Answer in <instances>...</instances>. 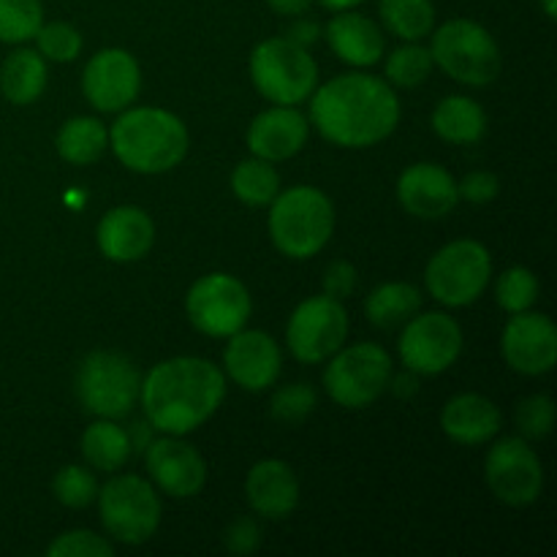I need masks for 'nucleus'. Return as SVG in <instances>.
<instances>
[{"instance_id":"f257e3e1","label":"nucleus","mask_w":557,"mask_h":557,"mask_svg":"<svg viewBox=\"0 0 557 557\" xmlns=\"http://www.w3.org/2000/svg\"><path fill=\"white\" fill-rule=\"evenodd\" d=\"M308 101L315 131L330 145L346 150L381 145L400 123V101L389 82L362 71L324 82Z\"/></svg>"},{"instance_id":"f03ea898","label":"nucleus","mask_w":557,"mask_h":557,"mask_svg":"<svg viewBox=\"0 0 557 557\" xmlns=\"http://www.w3.org/2000/svg\"><path fill=\"white\" fill-rule=\"evenodd\" d=\"M226 397V373L205 357L158 362L141 379L139 403L152 430L188 435L210 422Z\"/></svg>"},{"instance_id":"7ed1b4c3","label":"nucleus","mask_w":557,"mask_h":557,"mask_svg":"<svg viewBox=\"0 0 557 557\" xmlns=\"http://www.w3.org/2000/svg\"><path fill=\"white\" fill-rule=\"evenodd\" d=\"M109 147L128 172L163 174L185 161L188 128L174 112L161 107H128L109 128Z\"/></svg>"},{"instance_id":"20e7f679","label":"nucleus","mask_w":557,"mask_h":557,"mask_svg":"<svg viewBox=\"0 0 557 557\" xmlns=\"http://www.w3.org/2000/svg\"><path fill=\"white\" fill-rule=\"evenodd\" d=\"M335 205L313 185L277 190L270 201V239L286 259H313L326 248L335 232Z\"/></svg>"},{"instance_id":"39448f33","label":"nucleus","mask_w":557,"mask_h":557,"mask_svg":"<svg viewBox=\"0 0 557 557\" xmlns=\"http://www.w3.org/2000/svg\"><path fill=\"white\" fill-rule=\"evenodd\" d=\"M430 58L449 79L466 87L493 85L500 74V65H504L500 47L493 33L479 22L466 20V16L444 22L433 33Z\"/></svg>"},{"instance_id":"423d86ee","label":"nucleus","mask_w":557,"mask_h":557,"mask_svg":"<svg viewBox=\"0 0 557 557\" xmlns=\"http://www.w3.org/2000/svg\"><path fill=\"white\" fill-rule=\"evenodd\" d=\"M248 69L256 90L281 107H299L319 87V63L288 36H272L256 44Z\"/></svg>"},{"instance_id":"0eeeda50","label":"nucleus","mask_w":557,"mask_h":557,"mask_svg":"<svg viewBox=\"0 0 557 557\" xmlns=\"http://www.w3.org/2000/svg\"><path fill=\"white\" fill-rule=\"evenodd\" d=\"M101 525L117 544L139 547L161 528L163 506L156 487L136 473H120L98 487Z\"/></svg>"},{"instance_id":"6e6552de","label":"nucleus","mask_w":557,"mask_h":557,"mask_svg":"<svg viewBox=\"0 0 557 557\" xmlns=\"http://www.w3.org/2000/svg\"><path fill=\"white\" fill-rule=\"evenodd\" d=\"M493 281V253L479 239H455L435 250L424 270L430 297L444 308H468Z\"/></svg>"},{"instance_id":"1a4fd4ad","label":"nucleus","mask_w":557,"mask_h":557,"mask_svg":"<svg viewBox=\"0 0 557 557\" xmlns=\"http://www.w3.org/2000/svg\"><path fill=\"white\" fill-rule=\"evenodd\" d=\"M141 373L125 354L90 351L76 370V397L98 419H123L139 406Z\"/></svg>"},{"instance_id":"9d476101","label":"nucleus","mask_w":557,"mask_h":557,"mask_svg":"<svg viewBox=\"0 0 557 557\" xmlns=\"http://www.w3.org/2000/svg\"><path fill=\"white\" fill-rule=\"evenodd\" d=\"M392 379V357L379 343H357L330 357L324 370V389L341 408L362 411L370 408Z\"/></svg>"},{"instance_id":"9b49d317","label":"nucleus","mask_w":557,"mask_h":557,"mask_svg":"<svg viewBox=\"0 0 557 557\" xmlns=\"http://www.w3.org/2000/svg\"><path fill=\"white\" fill-rule=\"evenodd\" d=\"M188 319L201 335L232 337L248 324L253 313V299L248 286L228 272H210L188 288L185 297Z\"/></svg>"},{"instance_id":"f8f14e48","label":"nucleus","mask_w":557,"mask_h":557,"mask_svg":"<svg viewBox=\"0 0 557 557\" xmlns=\"http://www.w3.org/2000/svg\"><path fill=\"white\" fill-rule=\"evenodd\" d=\"M348 337V313L341 299L326 294L308 297L294 308L286 324V346L292 357L302 364L326 362L341 351Z\"/></svg>"},{"instance_id":"ddd939ff","label":"nucleus","mask_w":557,"mask_h":557,"mask_svg":"<svg viewBox=\"0 0 557 557\" xmlns=\"http://www.w3.org/2000/svg\"><path fill=\"white\" fill-rule=\"evenodd\" d=\"M484 482L490 493L506 506L536 504L544 490V468L536 449L520 435L500 438L484 457Z\"/></svg>"},{"instance_id":"4468645a","label":"nucleus","mask_w":557,"mask_h":557,"mask_svg":"<svg viewBox=\"0 0 557 557\" xmlns=\"http://www.w3.org/2000/svg\"><path fill=\"white\" fill-rule=\"evenodd\" d=\"M397 354L403 368L417 375H441L460 359L462 326L446 313H417L408 319Z\"/></svg>"},{"instance_id":"2eb2a0df","label":"nucleus","mask_w":557,"mask_h":557,"mask_svg":"<svg viewBox=\"0 0 557 557\" xmlns=\"http://www.w3.org/2000/svg\"><path fill=\"white\" fill-rule=\"evenodd\" d=\"M141 69L128 49L109 47L92 54L82 71V92L101 114H117L139 98Z\"/></svg>"},{"instance_id":"dca6fc26","label":"nucleus","mask_w":557,"mask_h":557,"mask_svg":"<svg viewBox=\"0 0 557 557\" xmlns=\"http://www.w3.org/2000/svg\"><path fill=\"white\" fill-rule=\"evenodd\" d=\"M145 466L156 487L169 498H196L210 476L201 451L183 435L152 441L145 451Z\"/></svg>"},{"instance_id":"f3484780","label":"nucleus","mask_w":557,"mask_h":557,"mask_svg":"<svg viewBox=\"0 0 557 557\" xmlns=\"http://www.w3.org/2000/svg\"><path fill=\"white\" fill-rule=\"evenodd\" d=\"M500 354L520 375H544L557 364V326L549 315L515 313L500 335Z\"/></svg>"},{"instance_id":"a211bd4d","label":"nucleus","mask_w":557,"mask_h":557,"mask_svg":"<svg viewBox=\"0 0 557 557\" xmlns=\"http://www.w3.org/2000/svg\"><path fill=\"white\" fill-rule=\"evenodd\" d=\"M223 373L245 392H264L277 381L283 370L281 346L261 330H239L226 337Z\"/></svg>"},{"instance_id":"6ab92c4d","label":"nucleus","mask_w":557,"mask_h":557,"mask_svg":"<svg viewBox=\"0 0 557 557\" xmlns=\"http://www.w3.org/2000/svg\"><path fill=\"white\" fill-rule=\"evenodd\" d=\"M308 136L310 123L297 107L272 103L270 109L256 114L253 123L248 125L245 145H248L250 156L261 158V161L281 163L299 156L302 147L308 145Z\"/></svg>"},{"instance_id":"aec40b11","label":"nucleus","mask_w":557,"mask_h":557,"mask_svg":"<svg viewBox=\"0 0 557 557\" xmlns=\"http://www.w3.org/2000/svg\"><path fill=\"white\" fill-rule=\"evenodd\" d=\"M395 190L403 210L422 221L446 218L460 201L457 180L441 163H413L397 177Z\"/></svg>"},{"instance_id":"412c9836","label":"nucleus","mask_w":557,"mask_h":557,"mask_svg":"<svg viewBox=\"0 0 557 557\" xmlns=\"http://www.w3.org/2000/svg\"><path fill=\"white\" fill-rule=\"evenodd\" d=\"M96 243L103 259L114 261V264H134V261L145 259L152 250L156 223H152V218L141 207H112L98 221Z\"/></svg>"},{"instance_id":"4be33fe9","label":"nucleus","mask_w":557,"mask_h":557,"mask_svg":"<svg viewBox=\"0 0 557 557\" xmlns=\"http://www.w3.org/2000/svg\"><path fill=\"white\" fill-rule=\"evenodd\" d=\"M248 506L264 520H286L299 506L297 471L286 460H261L245 476Z\"/></svg>"},{"instance_id":"5701e85b","label":"nucleus","mask_w":557,"mask_h":557,"mask_svg":"<svg viewBox=\"0 0 557 557\" xmlns=\"http://www.w3.org/2000/svg\"><path fill=\"white\" fill-rule=\"evenodd\" d=\"M504 428V413L479 392L455 395L441 411V430L460 446H484Z\"/></svg>"},{"instance_id":"b1692460","label":"nucleus","mask_w":557,"mask_h":557,"mask_svg":"<svg viewBox=\"0 0 557 557\" xmlns=\"http://www.w3.org/2000/svg\"><path fill=\"white\" fill-rule=\"evenodd\" d=\"M324 36L332 52L351 69H370L384 58V30L379 27V22L357 14L354 9L335 11V16L326 22Z\"/></svg>"},{"instance_id":"393cba45","label":"nucleus","mask_w":557,"mask_h":557,"mask_svg":"<svg viewBox=\"0 0 557 557\" xmlns=\"http://www.w3.org/2000/svg\"><path fill=\"white\" fill-rule=\"evenodd\" d=\"M47 60L38 49H14L0 65V92L14 107H30L47 90Z\"/></svg>"},{"instance_id":"a878e982","label":"nucleus","mask_w":557,"mask_h":557,"mask_svg":"<svg viewBox=\"0 0 557 557\" xmlns=\"http://www.w3.org/2000/svg\"><path fill=\"white\" fill-rule=\"evenodd\" d=\"M433 131L449 145H479L487 134V112L468 96H446L433 109Z\"/></svg>"},{"instance_id":"bb28decb","label":"nucleus","mask_w":557,"mask_h":557,"mask_svg":"<svg viewBox=\"0 0 557 557\" xmlns=\"http://www.w3.org/2000/svg\"><path fill=\"white\" fill-rule=\"evenodd\" d=\"M82 457L92 471L114 473L131 460V441L128 430L120 428L117 419H96L90 428L82 433L79 441Z\"/></svg>"},{"instance_id":"cd10ccee","label":"nucleus","mask_w":557,"mask_h":557,"mask_svg":"<svg viewBox=\"0 0 557 557\" xmlns=\"http://www.w3.org/2000/svg\"><path fill=\"white\" fill-rule=\"evenodd\" d=\"M422 292L411 283H381L364 299V315L379 330H395L422 310Z\"/></svg>"},{"instance_id":"c85d7f7f","label":"nucleus","mask_w":557,"mask_h":557,"mask_svg":"<svg viewBox=\"0 0 557 557\" xmlns=\"http://www.w3.org/2000/svg\"><path fill=\"white\" fill-rule=\"evenodd\" d=\"M58 156L65 163H74V166H90V163L101 161L103 152L109 147V131L103 128V123L98 117H71L60 125L58 139Z\"/></svg>"},{"instance_id":"c756f323","label":"nucleus","mask_w":557,"mask_h":557,"mask_svg":"<svg viewBox=\"0 0 557 557\" xmlns=\"http://www.w3.org/2000/svg\"><path fill=\"white\" fill-rule=\"evenodd\" d=\"M379 14L386 30L403 41H422L435 30L433 0H379Z\"/></svg>"},{"instance_id":"7c9ffc66","label":"nucleus","mask_w":557,"mask_h":557,"mask_svg":"<svg viewBox=\"0 0 557 557\" xmlns=\"http://www.w3.org/2000/svg\"><path fill=\"white\" fill-rule=\"evenodd\" d=\"M281 190V174L275 172L270 161L248 158L239 161L232 172V194L248 207H270Z\"/></svg>"},{"instance_id":"2f4dec72","label":"nucleus","mask_w":557,"mask_h":557,"mask_svg":"<svg viewBox=\"0 0 557 557\" xmlns=\"http://www.w3.org/2000/svg\"><path fill=\"white\" fill-rule=\"evenodd\" d=\"M386 82L392 87H403V90H413V87L424 85L433 74V58L430 49L422 47L419 41H406V47L395 49L386 58Z\"/></svg>"},{"instance_id":"473e14b6","label":"nucleus","mask_w":557,"mask_h":557,"mask_svg":"<svg viewBox=\"0 0 557 557\" xmlns=\"http://www.w3.org/2000/svg\"><path fill=\"white\" fill-rule=\"evenodd\" d=\"M44 25V0H0V41L25 44Z\"/></svg>"},{"instance_id":"72a5a7b5","label":"nucleus","mask_w":557,"mask_h":557,"mask_svg":"<svg viewBox=\"0 0 557 557\" xmlns=\"http://www.w3.org/2000/svg\"><path fill=\"white\" fill-rule=\"evenodd\" d=\"M539 292H542L539 277L528 267H509L495 281V299H498L500 310H506L509 315L533 310Z\"/></svg>"},{"instance_id":"f704fd0d","label":"nucleus","mask_w":557,"mask_h":557,"mask_svg":"<svg viewBox=\"0 0 557 557\" xmlns=\"http://www.w3.org/2000/svg\"><path fill=\"white\" fill-rule=\"evenodd\" d=\"M52 495L69 509H87L98 498V479L90 468L65 466L52 479Z\"/></svg>"},{"instance_id":"c9c22d12","label":"nucleus","mask_w":557,"mask_h":557,"mask_svg":"<svg viewBox=\"0 0 557 557\" xmlns=\"http://www.w3.org/2000/svg\"><path fill=\"white\" fill-rule=\"evenodd\" d=\"M33 38L38 54L52 63H74L82 52V33L69 22H44Z\"/></svg>"},{"instance_id":"e433bc0d","label":"nucleus","mask_w":557,"mask_h":557,"mask_svg":"<svg viewBox=\"0 0 557 557\" xmlns=\"http://www.w3.org/2000/svg\"><path fill=\"white\" fill-rule=\"evenodd\" d=\"M315 406H319V395H315L313 386L286 384L272 395L270 417L275 419V422L294 428V424H302L305 419L315 411Z\"/></svg>"},{"instance_id":"4c0bfd02","label":"nucleus","mask_w":557,"mask_h":557,"mask_svg":"<svg viewBox=\"0 0 557 557\" xmlns=\"http://www.w3.org/2000/svg\"><path fill=\"white\" fill-rule=\"evenodd\" d=\"M515 424L520 430V438L542 441L555 428V400L549 395H531L517 406Z\"/></svg>"},{"instance_id":"58836bf2","label":"nucleus","mask_w":557,"mask_h":557,"mask_svg":"<svg viewBox=\"0 0 557 557\" xmlns=\"http://www.w3.org/2000/svg\"><path fill=\"white\" fill-rule=\"evenodd\" d=\"M114 544L92 531H69L47 547V557H112Z\"/></svg>"},{"instance_id":"ea45409f","label":"nucleus","mask_w":557,"mask_h":557,"mask_svg":"<svg viewBox=\"0 0 557 557\" xmlns=\"http://www.w3.org/2000/svg\"><path fill=\"white\" fill-rule=\"evenodd\" d=\"M261 525L253 517H239L223 531V547L232 555H253L261 547Z\"/></svg>"},{"instance_id":"a19ab883","label":"nucleus","mask_w":557,"mask_h":557,"mask_svg":"<svg viewBox=\"0 0 557 557\" xmlns=\"http://www.w3.org/2000/svg\"><path fill=\"white\" fill-rule=\"evenodd\" d=\"M457 194L468 205H490L493 199H498L500 180L493 172H471L457 183Z\"/></svg>"},{"instance_id":"79ce46f5","label":"nucleus","mask_w":557,"mask_h":557,"mask_svg":"<svg viewBox=\"0 0 557 557\" xmlns=\"http://www.w3.org/2000/svg\"><path fill=\"white\" fill-rule=\"evenodd\" d=\"M359 283V272L351 261L346 259H335L324 272V294L332 299H346L357 292Z\"/></svg>"},{"instance_id":"37998d69","label":"nucleus","mask_w":557,"mask_h":557,"mask_svg":"<svg viewBox=\"0 0 557 557\" xmlns=\"http://www.w3.org/2000/svg\"><path fill=\"white\" fill-rule=\"evenodd\" d=\"M319 33L321 30H319V25H315V22L299 20V16H297V22H294L292 30H288V38H292V41H297L299 47L308 49L310 44L319 41Z\"/></svg>"},{"instance_id":"c03bdc74","label":"nucleus","mask_w":557,"mask_h":557,"mask_svg":"<svg viewBox=\"0 0 557 557\" xmlns=\"http://www.w3.org/2000/svg\"><path fill=\"white\" fill-rule=\"evenodd\" d=\"M128 441H131V451H134V455H145L147 451V446L152 444V424L147 422H136V424H131V430H128Z\"/></svg>"},{"instance_id":"a18cd8bd","label":"nucleus","mask_w":557,"mask_h":557,"mask_svg":"<svg viewBox=\"0 0 557 557\" xmlns=\"http://www.w3.org/2000/svg\"><path fill=\"white\" fill-rule=\"evenodd\" d=\"M389 389L395 392L397 397H413L419 392V375L411 373V370H406V373H400V375L392 373Z\"/></svg>"},{"instance_id":"49530a36","label":"nucleus","mask_w":557,"mask_h":557,"mask_svg":"<svg viewBox=\"0 0 557 557\" xmlns=\"http://www.w3.org/2000/svg\"><path fill=\"white\" fill-rule=\"evenodd\" d=\"M264 3L281 16H302L313 5V0H264Z\"/></svg>"},{"instance_id":"de8ad7c7","label":"nucleus","mask_w":557,"mask_h":557,"mask_svg":"<svg viewBox=\"0 0 557 557\" xmlns=\"http://www.w3.org/2000/svg\"><path fill=\"white\" fill-rule=\"evenodd\" d=\"M326 11H348V9H357L362 5L364 0H319Z\"/></svg>"},{"instance_id":"09e8293b","label":"nucleus","mask_w":557,"mask_h":557,"mask_svg":"<svg viewBox=\"0 0 557 557\" xmlns=\"http://www.w3.org/2000/svg\"><path fill=\"white\" fill-rule=\"evenodd\" d=\"M542 9H544V14L549 16V20H555V11H557V0H542Z\"/></svg>"}]
</instances>
